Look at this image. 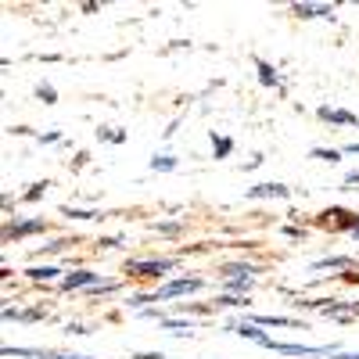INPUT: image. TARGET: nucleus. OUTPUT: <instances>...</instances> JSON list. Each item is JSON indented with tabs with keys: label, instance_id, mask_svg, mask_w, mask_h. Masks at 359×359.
Wrapping results in <instances>:
<instances>
[{
	"label": "nucleus",
	"instance_id": "1",
	"mask_svg": "<svg viewBox=\"0 0 359 359\" xmlns=\"http://www.w3.org/2000/svg\"><path fill=\"white\" fill-rule=\"evenodd\" d=\"M323 226H334V230H345V226H355V216L345 212V208H331V212H323L320 216Z\"/></svg>",
	"mask_w": 359,
	"mask_h": 359
}]
</instances>
